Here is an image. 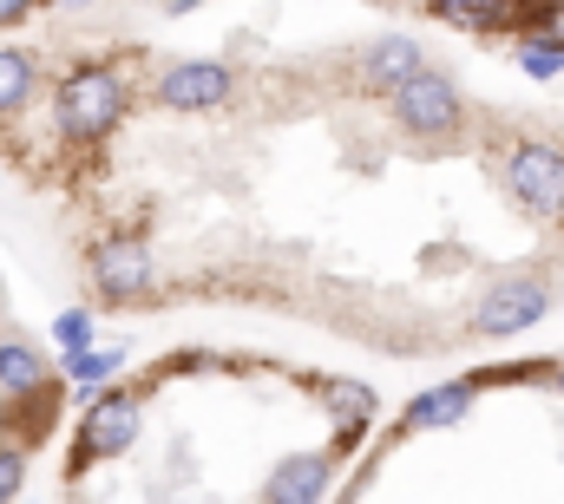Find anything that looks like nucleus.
<instances>
[{
	"mask_svg": "<svg viewBox=\"0 0 564 504\" xmlns=\"http://www.w3.org/2000/svg\"><path fill=\"white\" fill-rule=\"evenodd\" d=\"M119 106H126V92H119V79H112L106 66H86V73H73V79L59 86V125H66V138H99V131H112Z\"/></svg>",
	"mask_w": 564,
	"mask_h": 504,
	"instance_id": "1",
	"label": "nucleus"
},
{
	"mask_svg": "<svg viewBox=\"0 0 564 504\" xmlns=\"http://www.w3.org/2000/svg\"><path fill=\"white\" fill-rule=\"evenodd\" d=\"M394 119L414 138H446V131L459 125V99H453V86L440 73H414V79L394 86Z\"/></svg>",
	"mask_w": 564,
	"mask_h": 504,
	"instance_id": "2",
	"label": "nucleus"
},
{
	"mask_svg": "<svg viewBox=\"0 0 564 504\" xmlns=\"http://www.w3.org/2000/svg\"><path fill=\"white\" fill-rule=\"evenodd\" d=\"M506 184H512L519 204L558 210L564 204V151H552V144H519V151L506 157Z\"/></svg>",
	"mask_w": 564,
	"mask_h": 504,
	"instance_id": "3",
	"label": "nucleus"
},
{
	"mask_svg": "<svg viewBox=\"0 0 564 504\" xmlns=\"http://www.w3.org/2000/svg\"><path fill=\"white\" fill-rule=\"evenodd\" d=\"M132 439H139V406H132L126 393L93 399V413L79 419V459H112V452H126Z\"/></svg>",
	"mask_w": 564,
	"mask_h": 504,
	"instance_id": "4",
	"label": "nucleus"
},
{
	"mask_svg": "<svg viewBox=\"0 0 564 504\" xmlns=\"http://www.w3.org/2000/svg\"><path fill=\"white\" fill-rule=\"evenodd\" d=\"M545 315V282H499L486 302H479V335H519Z\"/></svg>",
	"mask_w": 564,
	"mask_h": 504,
	"instance_id": "5",
	"label": "nucleus"
},
{
	"mask_svg": "<svg viewBox=\"0 0 564 504\" xmlns=\"http://www.w3.org/2000/svg\"><path fill=\"white\" fill-rule=\"evenodd\" d=\"M158 99L171 106V112H210V106H224L230 99V73L224 66H177V73H164V86H158Z\"/></svg>",
	"mask_w": 564,
	"mask_h": 504,
	"instance_id": "6",
	"label": "nucleus"
},
{
	"mask_svg": "<svg viewBox=\"0 0 564 504\" xmlns=\"http://www.w3.org/2000/svg\"><path fill=\"white\" fill-rule=\"evenodd\" d=\"M93 275H99V288L106 295H139L144 282H151V255L139 250V243H106V250L93 255Z\"/></svg>",
	"mask_w": 564,
	"mask_h": 504,
	"instance_id": "7",
	"label": "nucleus"
},
{
	"mask_svg": "<svg viewBox=\"0 0 564 504\" xmlns=\"http://www.w3.org/2000/svg\"><path fill=\"white\" fill-rule=\"evenodd\" d=\"M466 406H473V386H466V380H453V386H440V393H421L408 419H414V426H453Z\"/></svg>",
	"mask_w": 564,
	"mask_h": 504,
	"instance_id": "8",
	"label": "nucleus"
},
{
	"mask_svg": "<svg viewBox=\"0 0 564 504\" xmlns=\"http://www.w3.org/2000/svg\"><path fill=\"white\" fill-rule=\"evenodd\" d=\"M328 485V459H295L270 479V498H315Z\"/></svg>",
	"mask_w": 564,
	"mask_h": 504,
	"instance_id": "9",
	"label": "nucleus"
},
{
	"mask_svg": "<svg viewBox=\"0 0 564 504\" xmlns=\"http://www.w3.org/2000/svg\"><path fill=\"white\" fill-rule=\"evenodd\" d=\"M40 380H46V368H40V354H33L26 341H7V348H0V386H7V393H33Z\"/></svg>",
	"mask_w": 564,
	"mask_h": 504,
	"instance_id": "10",
	"label": "nucleus"
},
{
	"mask_svg": "<svg viewBox=\"0 0 564 504\" xmlns=\"http://www.w3.org/2000/svg\"><path fill=\"white\" fill-rule=\"evenodd\" d=\"M414 73H421V53H414L408 40H388V46L368 53V79H394V86H401V79H414Z\"/></svg>",
	"mask_w": 564,
	"mask_h": 504,
	"instance_id": "11",
	"label": "nucleus"
},
{
	"mask_svg": "<svg viewBox=\"0 0 564 504\" xmlns=\"http://www.w3.org/2000/svg\"><path fill=\"white\" fill-rule=\"evenodd\" d=\"M26 92H33V66H26V53H7V46H0V112H20Z\"/></svg>",
	"mask_w": 564,
	"mask_h": 504,
	"instance_id": "12",
	"label": "nucleus"
},
{
	"mask_svg": "<svg viewBox=\"0 0 564 504\" xmlns=\"http://www.w3.org/2000/svg\"><path fill=\"white\" fill-rule=\"evenodd\" d=\"M433 13L453 20V26H492L506 13V0H433Z\"/></svg>",
	"mask_w": 564,
	"mask_h": 504,
	"instance_id": "13",
	"label": "nucleus"
},
{
	"mask_svg": "<svg viewBox=\"0 0 564 504\" xmlns=\"http://www.w3.org/2000/svg\"><path fill=\"white\" fill-rule=\"evenodd\" d=\"M126 368V354H112V348H73V361H66V374L73 380H106Z\"/></svg>",
	"mask_w": 564,
	"mask_h": 504,
	"instance_id": "14",
	"label": "nucleus"
},
{
	"mask_svg": "<svg viewBox=\"0 0 564 504\" xmlns=\"http://www.w3.org/2000/svg\"><path fill=\"white\" fill-rule=\"evenodd\" d=\"M519 66H525L532 79H552V73H564V46H552V40H532V46L519 53Z\"/></svg>",
	"mask_w": 564,
	"mask_h": 504,
	"instance_id": "15",
	"label": "nucleus"
},
{
	"mask_svg": "<svg viewBox=\"0 0 564 504\" xmlns=\"http://www.w3.org/2000/svg\"><path fill=\"white\" fill-rule=\"evenodd\" d=\"M328 406H341L348 419H368V413H375V393H368V386H348V380H335V386H328Z\"/></svg>",
	"mask_w": 564,
	"mask_h": 504,
	"instance_id": "16",
	"label": "nucleus"
},
{
	"mask_svg": "<svg viewBox=\"0 0 564 504\" xmlns=\"http://www.w3.org/2000/svg\"><path fill=\"white\" fill-rule=\"evenodd\" d=\"M53 335H59V348L73 354V348H86V341H93V321H86V315H59V321H53Z\"/></svg>",
	"mask_w": 564,
	"mask_h": 504,
	"instance_id": "17",
	"label": "nucleus"
},
{
	"mask_svg": "<svg viewBox=\"0 0 564 504\" xmlns=\"http://www.w3.org/2000/svg\"><path fill=\"white\" fill-rule=\"evenodd\" d=\"M532 20H545V40L552 46H564V0H539V7H525Z\"/></svg>",
	"mask_w": 564,
	"mask_h": 504,
	"instance_id": "18",
	"label": "nucleus"
},
{
	"mask_svg": "<svg viewBox=\"0 0 564 504\" xmlns=\"http://www.w3.org/2000/svg\"><path fill=\"white\" fill-rule=\"evenodd\" d=\"M20 479H26V459H20V452H0V498H13Z\"/></svg>",
	"mask_w": 564,
	"mask_h": 504,
	"instance_id": "19",
	"label": "nucleus"
},
{
	"mask_svg": "<svg viewBox=\"0 0 564 504\" xmlns=\"http://www.w3.org/2000/svg\"><path fill=\"white\" fill-rule=\"evenodd\" d=\"M13 7H20V0H0V13H13Z\"/></svg>",
	"mask_w": 564,
	"mask_h": 504,
	"instance_id": "20",
	"label": "nucleus"
},
{
	"mask_svg": "<svg viewBox=\"0 0 564 504\" xmlns=\"http://www.w3.org/2000/svg\"><path fill=\"white\" fill-rule=\"evenodd\" d=\"M558 386H564V374H558Z\"/></svg>",
	"mask_w": 564,
	"mask_h": 504,
	"instance_id": "21",
	"label": "nucleus"
}]
</instances>
